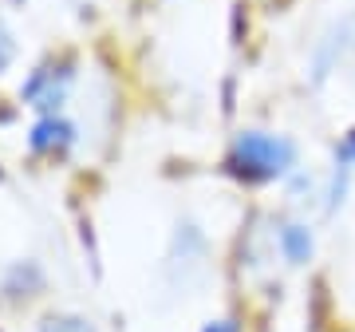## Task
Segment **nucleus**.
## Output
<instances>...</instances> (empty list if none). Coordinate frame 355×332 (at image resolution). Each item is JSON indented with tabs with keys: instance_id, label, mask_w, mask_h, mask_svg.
<instances>
[{
	"instance_id": "2",
	"label": "nucleus",
	"mask_w": 355,
	"mask_h": 332,
	"mask_svg": "<svg viewBox=\"0 0 355 332\" xmlns=\"http://www.w3.org/2000/svg\"><path fill=\"white\" fill-rule=\"evenodd\" d=\"M272 242H277V257L288 269H304L312 265L316 257V230L300 222V217H288V222H277L272 226Z\"/></svg>"
},
{
	"instance_id": "6",
	"label": "nucleus",
	"mask_w": 355,
	"mask_h": 332,
	"mask_svg": "<svg viewBox=\"0 0 355 332\" xmlns=\"http://www.w3.org/2000/svg\"><path fill=\"white\" fill-rule=\"evenodd\" d=\"M40 332H95L91 320H79V317H51L40 324Z\"/></svg>"
},
{
	"instance_id": "4",
	"label": "nucleus",
	"mask_w": 355,
	"mask_h": 332,
	"mask_svg": "<svg viewBox=\"0 0 355 332\" xmlns=\"http://www.w3.org/2000/svg\"><path fill=\"white\" fill-rule=\"evenodd\" d=\"M71 139H76V131H71V123L67 119H55V115H44L32 127V151L36 154H64L67 147H71Z\"/></svg>"
},
{
	"instance_id": "5",
	"label": "nucleus",
	"mask_w": 355,
	"mask_h": 332,
	"mask_svg": "<svg viewBox=\"0 0 355 332\" xmlns=\"http://www.w3.org/2000/svg\"><path fill=\"white\" fill-rule=\"evenodd\" d=\"M331 163H336V166H347V170H355V127L340 135V142H336V154H331Z\"/></svg>"
},
{
	"instance_id": "8",
	"label": "nucleus",
	"mask_w": 355,
	"mask_h": 332,
	"mask_svg": "<svg viewBox=\"0 0 355 332\" xmlns=\"http://www.w3.org/2000/svg\"><path fill=\"white\" fill-rule=\"evenodd\" d=\"M8 60H12V40H8V32L0 28V72L8 67Z\"/></svg>"
},
{
	"instance_id": "3",
	"label": "nucleus",
	"mask_w": 355,
	"mask_h": 332,
	"mask_svg": "<svg viewBox=\"0 0 355 332\" xmlns=\"http://www.w3.org/2000/svg\"><path fill=\"white\" fill-rule=\"evenodd\" d=\"M67 88H71V72H64V67H40L36 76L28 79V88H20V95L32 107H40V111H55L64 103Z\"/></svg>"
},
{
	"instance_id": "7",
	"label": "nucleus",
	"mask_w": 355,
	"mask_h": 332,
	"mask_svg": "<svg viewBox=\"0 0 355 332\" xmlns=\"http://www.w3.org/2000/svg\"><path fill=\"white\" fill-rule=\"evenodd\" d=\"M202 332H245V329H241V320L217 317V320H205V329H202Z\"/></svg>"
},
{
	"instance_id": "1",
	"label": "nucleus",
	"mask_w": 355,
	"mask_h": 332,
	"mask_svg": "<svg viewBox=\"0 0 355 332\" xmlns=\"http://www.w3.org/2000/svg\"><path fill=\"white\" fill-rule=\"evenodd\" d=\"M300 170V142L284 131L245 127L225 151V174L241 186H284Z\"/></svg>"
}]
</instances>
